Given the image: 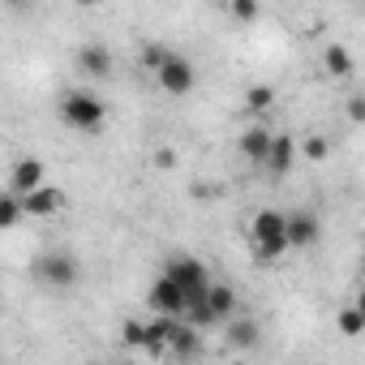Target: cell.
Masks as SVG:
<instances>
[{
  "instance_id": "obj_23",
  "label": "cell",
  "mask_w": 365,
  "mask_h": 365,
  "mask_svg": "<svg viewBox=\"0 0 365 365\" xmlns=\"http://www.w3.org/2000/svg\"><path fill=\"white\" fill-rule=\"evenodd\" d=\"M163 52H168V48H155V43H146V48H142V65H146V69H155V65L163 61Z\"/></svg>"
},
{
  "instance_id": "obj_3",
  "label": "cell",
  "mask_w": 365,
  "mask_h": 365,
  "mask_svg": "<svg viewBox=\"0 0 365 365\" xmlns=\"http://www.w3.org/2000/svg\"><path fill=\"white\" fill-rule=\"evenodd\" d=\"M168 275L176 279L185 305L198 301V297H207V284H211V279H207V267H202L198 258H172V262H168Z\"/></svg>"
},
{
  "instance_id": "obj_18",
  "label": "cell",
  "mask_w": 365,
  "mask_h": 365,
  "mask_svg": "<svg viewBox=\"0 0 365 365\" xmlns=\"http://www.w3.org/2000/svg\"><path fill=\"white\" fill-rule=\"evenodd\" d=\"M228 14H232V22L250 26V22H258V14H262V0H228Z\"/></svg>"
},
{
  "instance_id": "obj_24",
  "label": "cell",
  "mask_w": 365,
  "mask_h": 365,
  "mask_svg": "<svg viewBox=\"0 0 365 365\" xmlns=\"http://www.w3.org/2000/svg\"><path fill=\"white\" fill-rule=\"evenodd\" d=\"M348 116H352L356 125L365 120V99H361V95H352V99H348Z\"/></svg>"
},
{
  "instance_id": "obj_7",
  "label": "cell",
  "mask_w": 365,
  "mask_h": 365,
  "mask_svg": "<svg viewBox=\"0 0 365 365\" xmlns=\"http://www.w3.org/2000/svg\"><path fill=\"white\" fill-rule=\"evenodd\" d=\"M65 207V194L56 185H35L31 194H22V215H56Z\"/></svg>"
},
{
  "instance_id": "obj_5",
  "label": "cell",
  "mask_w": 365,
  "mask_h": 365,
  "mask_svg": "<svg viewBox=\"0 0 365 365\" xmlns=\"http://www.w3.org/2000/svg\"><path fill=\"white\" fill-rule=\"evenodd\" d=\"M318 232H322V224H318L314 211H292V215H284V241H288V250H305V245H314Z\"/></svg>"
},
{
  "instance_id": "obj_25",
  "label": "cell",
  "mask_w": 365,
  "mask_h": 365,
  "mask_svg": "<svg viewBox=\"0 0 365 365\" xmlns=\"http://www.w3.org/2000/svg\"><path fill=\"white\" fill-rule=\"evenodd\" d=\"M5 5H14V9H26V5H31V0H5Z\"/></svg>"
},
{
  "instance_id": "obj_16",
  "label": "cell",
  "mask_w": 365,
  "mask_h": 365,
  "mask_svg": "<svg viewBox=\"0 0 365 365\" xmlns=\"http://www.w3.org/2000/svg\"><path fill=\"white\" fill-rule=\"evenodd\" d=\"M224 322H228V339H232L237 348H254V344H258V327H254L250 318H237V322L224 318Z\"/></svg>"
},
{
  "instance_id": "obj_4",
  "label": "cell",
  "mask_w": 365,
  "mask_h": 365,
  "mask_svg": "<svg viewBox=\"0 0 365 365\" xmlns=\"http://www.w3.org/2000/svg\"><path fill=\"white\" fill-rule=\"evenodd\" d=\"M35 275L48 288H73L78 284V262L69 254H43V258H35Z\"/></svg>"
},
{
  "instance_id": "obj_10",
  "label": "cell",
  "mask_w": 365,
  "mask_h": 365,
  "mask_svg": "<svg viewBox=\"0 0 365 365\" xmlns=\"http://www.w3.org/2000/svg\"><path fill=\"white\" fill-rule=\"evenodd\" d=\"M168 352H172V356H180V361L198 356V352H202V335H198V327L176 322V327H172V335H168Z\"/></svg>"
},
{
  "instance_id": "obj_2",
  "label": "cell",
  "mask_w": 365,
  "mask_h": 365,
  "mask_svg": "<svg viewBox=\"0 0 365 365\" xmlns=\"http://www.w3.org/2000/svg\"><path fill=\"white\" fill-rule=\"evenodd\" d=\"M150 73H155L159 91H163V95H172V99L190 95V91L198 86V69H194V61H185L180 52H163V61H159Z\"/></svg>"
},
{
  "instance_id": "obj_17",
  "label": "cell",
  "mask_w": 365,
  "mask_h": 365,
  "mask_svg": "<svg viewBox=\"0 0 365 365\" xmlns=\"http://www.w3.org/2000/svg\"><path fill=\"white\" fill-rule=\"evenodd\" d=\"M18 220H22V198H18L14 190H5V194H0V232L14 228Z\"/></svg>"
},
{
  "instance_id": "obj_12",
  "label": "cell",
  "mask_w": 365,
  "mask_h": 365,
  "mask_svg": "<svg viewBox=\"0 0 365 365\" xmlns=\"http://www.w3.org/2000/svg\"><path fill=\"white\" fill-rule=\"evenodd\" d=\"M271 138H275V133H271L267 125H250V129L241 133V155L262 168V159H267V150H271Z\"/></svg>"
},
{
  "instance_id": "obj_9",
  "label": "cell",
  "mask_w": 365,
  "mask_h": 365,
  "mask_svg": "<svg viewBox=\"0 0 365 365\" xmlns=\"http://www.w3.org/2000/svg\"><path fill=\"white\" fill-rule=\"evenodd\" d=\"M292 163H297V142L292 138H271V150H267V159H262V168L271 172V176H288L292 172Z\"/></svg>"
},
{
  "instance_id": "obj_6",
  "label": "cell",
  "mask_w": 365,
  "mask_h": 365,
  "mask_svg": "<svg viewBox=\"0 0 365 365\" xmlns=\"http://www.w3.org/2000/svg\"><path fill=\"white\" fill-rule=\"evenodd\" d=\"M146 305L155 309V314H172V318H180V309H185V297H180V288H176V279L163 271L155 284H150V292H146Z\"/></svg>"
},
{
  "instance_id": "obj_1",
  "label": "cell",
  "mask_w": 365,
  "mask_h": 365,
  "mask_svg": "<svg viewBox=\"0 0 365 365\" xmlns=\"http://www.w3.org/2000/svg\"><path fill=\"white\" fill-rule=\"evenodd\" d=\"M61 120L73 129V133H99L103 120H108V108L95 91H69L61 99Z\"/></svg>"
},
{
  "instance_id": "obj_22",
  "label": "cell",
  "mask_w": 365,
  "mask_h": 365,
  "mask_svg": "<svg viewBox=\"0 0 365 365\" xmlns=\"http://www.w3.org/2000/svg\"><path fill=\"white\" fill-rule=\"evenodd\" d=\"M327 150H331V146H327V138H309V142L301 146V155H305V159H314V163H322V159H327Z\"/></svg>"
},
{
  "instance_id": "obj_15",
  "label": "cell",
  "mask_w": 365,
  "mask_h": 365,
  "mask_svg": "<svg viewBox=\"0 0 365 365\" xmlns=\"http://www.w3.org/2000/svg\"><path fill=\"white\" fill-rule=\"evenodd\" d=\"M322 65H327V73H331V78H348V73H352V56H348V48H339V43H331V48H327Z\"/></svg>"
},
{
  "instance_id": "obj_14",
  "label": "cell",
  "mask_w": 365,
  "mask_h": 365,
  "mask_svg": "<svg viewBox=\"0 0 365 365\" xmlns=\"http://www.w3.org/2000/svg\"><path fill=\"white\" fill-rule=\"evenodd\" d=\"M207 305H211L215 318L224 322V318H232V309H237V292H232L228 284H207Z\"/></svg>"
},
{
  "instance_id": "obj_13",
  "label": "cell",
  "mask_w": 365,
  "mask_h": 365,
  "mask_svg": "<svg viewBox=\"0 0 365 365\" xmlns=\"http://www.w3.org/2000/svg\"><path fill=\"white\" fill-rule=\"evenodd\" d=\"M250 237L254 241H284V215L279 211H258L250 220Z\"/></svg>"
},
{
  "instance_id": "obj_8",
  "label": "cell",
  "mask_w": 365,
  "mask_h": 365,
  "mask_svg": "<svg viewBox=\"0 0 365 365\" xmlns=\"http://www.w3.org/2000/svg\"><path fill=\"white\" fill-rule=\"evenodd\" d=\"M35 185H43V159H35V155H26V159H18L14 163V176H9V190L22 198V194H31Z\"/></svg>"
},
{
  "instance_id": "obj_26",
  "label": "cell",
  "mask_w": 365,
  "mask_h": 365,
  "mask_svg": "<svg viewBox=\"0 0 365 365\" xmlns=\"http://www.w3.org/2000/svg\"><path fill=\"white\" fill-rule=\"evenodd\" d=\"M78 5H99V0H78Z\"/></svg>"
},
{
  "instance_id": "obj_19",
  "label": "cell",
  "mask_w": 365,
  "mask_h": 365,
  "mask_svg": "<svg viewBox=\"0 0 365 365\" xmlns=\"http://www.w3.org/2000/svg\"><path fill=\"white\" fill-rule=\"evenodd\" d=\"M271 103H275V91L271 86H250V95H245V108L250 112H271Z\"/></svg>"
},
{
  "instance_id": "obj_11",
  "label": "cell",
  "mask_w": 365,
  "mask_h": 365,
  "mask_svg": "<svg viewBox=\"0 0 365 365\" xmlns=\"http://www.w3.org/2000/svg\"><path fill=\"white\" fill-rule=\"evenodd\" d=\"M78 69H82L86 78H95V82H99V78H108V73H112V52H108L103 43H86V48L78 52Z\"/></svg>"
},
{
  "instance_id": "obj_20",
  "label": "cell",
  "mask_w": 365,
  "mask_h": 365,
  "mask_svg": "<svg viewBox=\"0 0 365 365\" xmlns=\"http://www.w3.org/2000/svg\"><path fill=\"white\" fill-rule=\"evenodd\" d=\"M339 331H344V335H361V331H365V314H361V309H344V314H339Z\"/></svg>"
},
{
  "instance_id": "obj_21",
  "label": "cell",
  "mask_w": 365,
  "mask_h": 365,
  "mask_svg": "<svg viewBox=\"0 0 365 365\" xmlns=\"http://www.w3.org/2000/svg\"><path fill=\"white\" fill-rule=\"evenodd\" d=\"M142 335H146V322H138V318H129V322L120 327V339L133 344V348H142Z\"/></svg>"
}]
</instances>
